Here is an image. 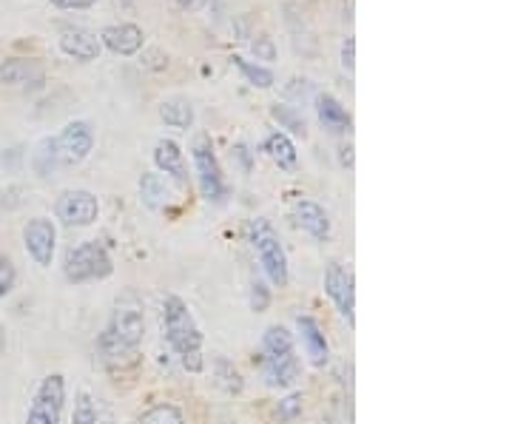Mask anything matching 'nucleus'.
I'll use <instances>...</instances> for the list:
<instances>
[{
	"label": "nucleus",
	"instance_id": "31",
	"mask_svg": "<svg viewBox=\"0 0 512 424\" xmlns=\"http://www.w3.org/2000/svg\"><path fill=\"white\" fill-rule=\"evenodd\" d=\"M268 305H271V294H268L265 282H259V279H256L254 285H251V308H254L256 314H262Z\"/></svg>",
	"mask_w": 512,
	"mask_h": 424
},
{
	"label": "nucleus",
	"instance_id": "19",
	"mask_svg": "<svg viewBox=\"0 0 512 424\" xmlns=\"http://www.w3.org/2000/svg\"><path fill=\"white\" fill-rule=\"evenodd\" d=\"M299 333H302V345L311 356V362L316 368H322L328 362V342H325V333L316 325V319L311 316H302L299 319Z\"/></svg>",
	"mask_w": 512,
	"mask_h": 424
},
{
	"label": "nucleus",
	"instance_id": "5",
	"mask_svg": "<svg viewBox=\"0 0 512 424\" xmlns=\"http://www.w3.org/2000/svg\"><path fill=\"white\" fill-rule=\"evenodd\" d=\"M106 331H109L114 339H120L123 345H128V348L140 351L143 336H146V311H143V299L137 294H131V291L123 296H117L114 311H111V322Z\"/></svg>",
	"mask_w": 512,
	"mask_h": 424
},
{
	"label": "nucleus",
	"instance_id": "15",
	"mask_svg": "<svg viewBox=\"0 0 512 424\" xmlns=\"http://www.w3.org/2000/svg\"><path fill=\"white\" fill-rule=\"evenodd\" d=\"M97 351H100V362H103V368L111 370V373H128V370H134L140 365V351H134V348H128L123 345L120 339H114L109 331L100 333V339H97Z\"/></svg>",
	"mask_w": 512,
	"mask_h": 424
},
{
	"label": "nucleus",
	"instance_id": "28",
	"mask_svg": "<svg viewBox=\"0 0 512 424\" xmlns=\"http://www.w3.org/2000/svg\"><path fill=\"white\" fill-rule=\"evenodd\" d=\"M35 168L37 174H43V177H49L52 171L60 168V160H57L55 143H52V140H43V143H40V148H37L35 154Z\"/></svg>",
	"mask_w": 512,
	"mask_h": 424
},
{
	"label": "nucleus",
	"instance_id": "10",
	"mask_svg": "<svg viewBox=\"0 0 512 424\" xmlns=\"http://www.w3.org/2000/svg\"><path fill=\"white\" fill-rule=\"evenodd\" d=\"M23 245H26V254L35 259V265L49 268L52 259H55L57 248L55 222L46 220V217H35V220L26 222V228H23Z\"/></svg>",
	"mask_w": 512,
	"mask_h": 424
},
{
	"label": "nucleus",
	"instance_id": "8",
	"mask_svg": "<svg viewBox=\"0 0 512 424\" xmlns=\"http://www.w3.org/2000/svg\"><path fill=\"white\" fill-rule=\"evenodd\" d=\"M194 166H197V177H200L202 197L220 203L225 197V180H222L220 160H217L208 137H197V143H194Z\"/></svg>",
	"mask_w": 512,
	"mask_h": 424
},
{
	"label": "nucleus",
	"instance_id": "11",
	"mask_svg": "<svg viewBox=\"0 0 512 424\" xmlns=\"http://www.w3.org/2000/svg\"><path fill=\"white\" fill-rule=\"evenodd\" d=\"M0 83L9 89H40L46 72L35 57H6L0 60Z\"/></svg>",
	"mask_w": 512,
	"mask_h": 424
},
{
	"label": "nucleus",
	"instance_id": "27",
	"mask_svg": "<svg viewBox=\"0 0 512 424\" xmlns=\"http://www.w3.org/2000/svg\"><path fill=\"white\" fill-rule=\"evenodd\" d=\"M271 114H274V120H279V126L282 129L293 131V134H302L305 137V120H302V114L296 109H291V106H279L276 103L274 109H271Z\"/></svg>",
	"mask_w": 512,
	"mask_h": 424
},
{
	"label": "nucleus",
	"instance_id": "34",
	"mask_svg": "<svg viewBox=\"0 0 512 424\" xmlns=\"http://www.w3.org/2000/svg\"><path fill=\"white\" fill-rule=\"evenodd\" d=\"M97 0H52L57 9H92Z\"/></svg>",
	"mask_w": 512,
	"mask_h": 424
},
{
	"label": "nucleus",
	"instance_id": "20",
	"mask_svg": "<svg viewBox=\"0 0 512 424\" xmlns=\"http://www.w3.org/2000/svg\"><path fill=\"white\" fill-rule=\"evenodd\" d=\"M265 151H268V157H271L282 171H296V166H299L296 146H293V140L285 134V131H274V134H268V140H265Z\"/></svg>",
	"mask_w": 512,
	"mask_h": 424
},
{
	"label": "nucleus",
	"instance_id": "2",
	"mask_svg": "<svg viewBox=\"0 0 512 424\" xmlns=\"http://www.w3.org/2000/svg\"><path fill=\"white\" fill-rule=\"evenodd\" d=\"M163 331L168 345L180 356H188V353H200L202 348V331L197 325L194 314L188 311L180 296H165L163 302Z\"/></svg>",
	"mask_w": 512,
	"mask_h": 424
},
{
	"label": "nucleus",
	"instance_id": "16",
	"mask_svg": "<svg viewBox=\"0 0 512 424\" xmlns=\"http://www.w3.org/2000/svg\"><path fill=\"white\" fill-rule=\"evenodd\" d=\"M154 166L160 168L163 174H168L171 180H177L180 185H188V168H185L183 148L177 146L174 140H160L154 146Z\"/></svg>",
	"mask_w": 512,
	"mask_h": 424
},
{
	"label": "nucleus",
	"instance_id": "9",
	"mask_svg": "<svg viewBox=\"0 0 512 424\" xmlns=\"http://www.w3.org/2000/svg\"><path fill=\"white\" fill-rule=\"evenodd\" d=\"M57 220L69 228H86L97 220L100 214V203L92 191H83V188H74V191H63L60 200L55 205Z\"/></svg>",
	"mask_w": 512,
	"mask_h": 424
},
{
	"label": "nucleus",
	"instance_id": "36",
	"mask_svg": "<svg viewBox=\"0 0 512 424\" xmlns=\"http://www.w3.org/2000/svg\"><path fill=\"white\" fill-rule=\"evenodd\" d=\"M350 151H353V146L342 148V163H345V166H353V154H350Z\"/></svg>",
	"mask_w": 512,
	"mask_h": 424
},
{
	"label": "nucleus",
	"instance_id": "21",
	"mask_svg": "<svg viewBox=\"0 0 512 424\" xmlns=\"http://www.w3.org/2000/svg\"><path fill=\"white\" fill-rule=\"evenodd\" d=\"M140 197H143V203L148 208H154V211H160L165 205L171 203V188L165 183L163 174H143V180H140Z\"/></svg>",
	"mask_w": 512,
	"mask_h": 424
},
{
	"label": "nucleus",
	"instance_id": "26",
	"mask_svg": "<svg viewBox=\"0 0 512 424\" xmlns=\"http://www.w3.org/2000/svg\"><path fill=\"white\" fill-rule=\"evenodd\" d=\"M72 424H106L100 419V410H97V405H94V399L89 393H80L77 396Z\"/></svg>",
	"mask_w": 512,
	"mask_h": 424
},
{
	"label": "nucleus",
	"instance_id": "30",
	"mask_svg": "<svg viewBox=\"0 0 512 424\" xmlns=\"http://www.w3.org/2000/svg\"><path fill=\"white\" fill-rule=\"evenodd\" d=\"M276 413H279V419H282V422H291V419H296V416L302 413V396H299V393H291L288 399H282V402H279V410H276Z\"/></svg>",
	"mask_w": 512,
	"mask_h": 424
},
{
	"label": "nucleus",
	"instance_id": "7",
	"mask_svg": "<svg viewBox=\"0 0 512 424\" xmlns=\"http://www.w3.org/2000/svg\"><path fill=\"white\" fill-rule=\"evenodd\" d=\"M52 143H55V154L57 160H60V166H77V163H83L92 154L94 131L86 120H72Z\"/></svg>",
	"mask_w": 512,
	"mask_h": 424
},
{
	"label": "nucleus",
	"instance_id": "1",
	"mask_svg": "<svg viewBox=\"0 0 512 424\" xmlns=\"http://www.w3.org/2000/svg\"><path fill=\"white\" fill-rule=\"evenodd\" d=\"M262 368L271 388H291L299 379V359L293 351V339L288 328L274 325L262 339Z\"/></svg>",
	"mask_w": 512,
	"mask_h": 424
},
{
	"label": "nucleus",
	"instance_id": "4",
	"mask_svg": "<svg viewBox=\"0 0 512 424\" xmlns=\"http://www.w3.org/2000/svg\"><path fill=\"white\" fill-rule=\"evenodd\" d=\"M248 234H251V245H254L256 257L262 262L268 279L274 285H279V288H285L288 285V257H285V248H282V242L276 237L274 225L268 220H254L251 228H248Z\"/></svg>",
	"mask_w": 512,
	"mask_h": 424
},
{
	"label": "nucleus",
	"instance_id": "32",
	"mask_svg": "<svg viewBox=\"0 0 512 424\" xmlns=\"http://www.w3.org/2000/svg\"><path fill=\"white\" fill-rule=\"evenodd\" d=\"M342 69L348 74L356 72V37L342 40Z\"/></svg>",
	"mask_w": 512,
	"mask_h": 424
},
{
	"label": "nucleus",
	"instance_id": "6",
	"mask_svg": "<svg viewBox=\"0 0 512 424\" xmlns=\"http://www.w3.org/2000/svg\"><path fill=\"white\" fill-rule=\"evenodd\" d=\"M63 405H66V382L60 373H52L40 382L26 424H60L63 422Z\"/></svg>",
	"mask_w": 512,
	"mask_h": 424
},
{
	"label": "nucleus",
	"instance_id": "37",
	"mask_svg": "<svg viewBox=\"0 0 512 424\" xmlns=\"http://www.w3.org/2000/svg\"><path fill=\"white\" fill-rule=\"evenodd\" d=\"M6 351V333H3V325H0V353Z\"/></svg>",
	"mask_w": 512,
	"mask_h": 424
},
{
	"label": "nucleus",
	"instance_id": "18",
	"mask_svg": "<svg viewBox=\"0 0 512 424\" xmlns=\"http://www.w3.org/2000/svg\"><path fill=\"white\" fill-rule=\"evenodd\" d=\"M316 114H319V123L330 131V134H345L350 129V114L348 109L333 97V94H319L316 97Z\"/></svg>",
	"mask_w": 512,
	"mask_h": 424
},
{
	"label": "nucleus",
	"instance_id": "29",
	"mask_svg": "<svg viewBox=\"0 0 512 424\" xmlns=\"http://www.w3.org/2000/svg\"><path fill=\"white\" fill-rule=\"evenodd\" d=\"M15 285H18V268H15L12 259L0 254V299H6V296L12 294Z\"/></svg>",
	"mask_w": 512,
	"mask_h": 424
},
{
	"label": "nucleus",
	"instance_id": "12",
	"mask_svg": "<svg viewBox=\"0 0 512 424\" xmlns=\"http://www.w3.org/2000/svg\"><path fill=\"white\" fill-rule=\"evenodd\" d=\"M325 294L330 296V302L339 308V314L348 319V325L356 322L353 308H356V296H353V274H348L339 262H333L325 274Z\"/></svg>",
	"mask_w": 512,
	"mask_h": 424
},
{
	"label": "nucleus",
	"instance_id": "33",
	"mask_svg": "<svg viewBox=\"0 0 512 424\" xmlns=\"http://www.w3.org/2000/svg\"><path fill=\"white\" fill-rule=\"evenodd\" d=\"M254 52L256 57H262V60H274L276 49L274 43H271V37H259V40H254Z\"/></svg>",
	"mask_w": 512,
	"mask_h": 424
},
{
	"label": "nucleus",
	"instance_id": "35",
	"mask_svg": "<svg viewBox=\"0 0 512 424\" xmlns=\"http://www.w3.org/2000/svg\"><path fill=\"white\" fill-rule=\"evenodd\" d=\"M205 3H208V0H177V6L185 9V12H200Z\"/></svg>",
	"mask_w": 512,
	"mask_h": 424
},
{
	"label": "nucleus",
	"instance_id": "22",
	"mask_svg": "<svg viewBox=\"0 0 512 424\" xmlns=\"http://www.w3.org/2000/svg\"><path fill=\"white\" fill-rule=\"evenodd\" d=\"M160 117L171 129H191L194 126V109L188 100H165L160 106Z\"/></svg>",
	"mask_w": 512,
	"mask_h": 424
},
{
	"label": "nucleus",
	"instance_id": "23",
	"mask_svg": "<svg viewBox=\"0 0 512 424\" xmlns=\"http://www.w3.org/2000/svg\"><path fill=\"white\" fill-rule=\"evenodd\" d=\"M234 66H237L242 77L254 86V89H271L274 86V72L271 69H265V66H259V63H251V60H245V57L234 55Z\"/></svg>",
	"mask_w": 512,
	"mask_h": 424
},
{
	"label": "nucleus",
	"instance_id": "17",
	"mask_svg": "<svg viewBox=\"0 0 512 424\" xmlns=\"http://www.w3.org/2000/svg\"><path fill=\"white\" fill-rule=\"evenodd\" d=\"M296 225L302 231H308L316 242H325L330 237L328 211L322 205L311 203V200H302L296 205Z\"/></svg>",
	"mask_w": 512,
	"mask_h": 424
},
{
	"label": "nucleus",
	"instance_id": "13",
	"mask_svg": "<svg viewBox=\"0 0 512 424\" xmlns=\"http://www.w3.org/2000/svg\"><path fill=\"white\" fill-rule=\"evenodd\" d=\"M146 43V35L137 23H111L100 32V46H106L114 55H137Z\"/></svg>",
	"mask_w": 512,
	"mask_h": 424
},
{
	"label": "nucleus",
	"instance_id": "3",
	"mask_svg": "<svg viewBox=\"0 0 512 424\" xmlns=\"http://www.w3.org/2000/svg\"><path fill=\"white\" fill-rule=\"evenodd\" d=\"M114 265H111L109 251L100 242H83L77 248L66 251V262H63V274L74 285L83 282H97V279L111 277Z\"/></svg>",
	"mask_w": 512,
	"mask_h": 424
},
{
	"label": "nucleus",
	"instance_id": "14",
	"mask_svg": "<svg viewBox=\"0 0 512 424\" xmlns=\"http://www.w3.org/2000/svg\"><path fill=\"white\" fill-rule=\"evenodd\" d=\"M60 49L63 55L72 57V60H80V63H89V60H97L100 57V37L83 29V26H63L60 29Z\"/></svg>",
	"mask_w": 512,
	"mask_h": 424
},
{
	"label": "nucleus",
	"instance_id": "24",
	"mask_svg": "<svg viewBox=\"0 0 512 424\" xmlns=\"http://www.w3.org/2000/svg\"><path fill=\"white\" fill-rule=\"evenodd\" d=\"M137 424H185L183 410L174 405H154L137 419Z\"/></svg>",
	"mask_w": 512,
	"mask_h": 424
},
{
	"label": "nucleus",
	"instance_id": "25",
	"mask_svg": "<svg viewBox=\"0 0 512 424\" xmlns=\"http://www.w3.org/2000/svg\"><path fill=\"white\" fill-rule=\"evenodd\" d=\"M214 370H217V382H220V388L225 390V393H242L245 382H242L239 370L234 368L228 359H217V362H214Z\"/></svg>",
	"mask_w": 512,
	"mask_h": 424
}]
</instances>
